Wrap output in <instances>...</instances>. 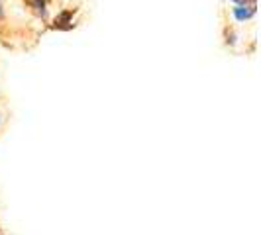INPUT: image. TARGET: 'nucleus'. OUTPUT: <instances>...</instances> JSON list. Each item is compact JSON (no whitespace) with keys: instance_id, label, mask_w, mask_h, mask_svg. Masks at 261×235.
<instances>
[{"instance_id":"1","label":"nucleus","mask_w":261,"mask_h":235,"mask_svg":"<svg viewBox=\"0 0 261 235\" xmlns=\"http://www.w3.org/2000/svg\"><path fill=\"white\" fill-rule=\"evenodd\" d=\"M55 27H59V30H71L73 27V12H61L57 18H55Z\"/></svg>"},{"instance_id":"2","label":"nucleus","mask_w":261,"mask_h":235,"mask_svg":"<svg viewBox=\"0 0 261 235\" xmlns=\"http://www.w3.org/2000/svg\"><path fill=\"white\" fill-rule=\"evenodd\" d=\"M232 14H234L236 20H240V22H246L249 18H253V10H249V8H244V6H234L232 8Z\"/></svg>"},{"instance_id":"3","label":"nucleus","mask_w":261,"mask_h":235,"mask_svg":"<svg viewBox=\"0 0 261 235\" xmlns=\"http://www.w3.org/2000/svg\"><path fill=\"white\" fill-rule=\"evenodd\" d=\"M30 6L36 10V12L43 18L45 14H47V8H45V0H30Z\"/></svg>"},{"instance_id":"4","label":"nucleus","mask_w":261,"mask_h":235,"mask_svg":"<svg viewBox=\"0 0 261 235\" xmlns=\"http://www.w3.org/2000/svg\"><path fill=\"white\" fill-rule=\"evenodd\" d=\"M4 16V10H2V0H0V18Z\"/></svg>"},{"instance_id":"5","label":"nucleus","mask_w":261,"mask_h":235,"mask_svg":"<svg viewBox=\"0 0 261 235\" xmlns=\"http://www.w3.org/2000/svg\"><path fill=\"white\" fill-rule=\"evenodd\" d=\"M232 2H234L236 6H238V4H240V0H232Z\"/></svg>"}]
</instances>
